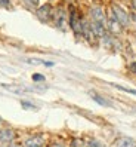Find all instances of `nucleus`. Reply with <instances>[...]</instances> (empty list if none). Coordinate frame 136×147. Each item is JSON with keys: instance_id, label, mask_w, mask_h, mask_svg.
<instances>
[{"instance_id": "16", "label": "nucleus", "mask_w": 136, "mask_h": 147, "mask_svg": "<svg viewBox=\"0 0 136 147\" xmlns=\"http://www.w3.org/2000/svg\"><path fill=\"white\" fill-rule=\"evenodd\" d=\"M25 3L31 7H37L39 6V0H25Z\"/></svg>"}, {"instance_id": "11", "label": "nucleus", "mask_w": 136, "mask_h": 147, "mask_svg": "<svg viewBox=\"0 0 136 147\" xmlns=\"http://www.w3.org/2000/svg\"><path fill=\"white\" fill-rule=\"evenodd\" d=\"M135 141L132 140V138H129V137H121L120 140L117 141V144H115V147H135Z\"/></svg>"}, {"instance_id": "2", "label": "nucleus", "mask_w": 136, "mask_h": 147, "mask_svg": "<svg viewBox=\"0 0 136 147\" xmlns=\"http://www.w3.org/2000/svg\"><path fill=\"white\" fill-rule=\"evenodd\" d=\"M113 15H114V18L121 25H127V24H129V15H127L120 6H117V5L113 6Z\"/></svg>"}, {"instance_id": "6", "label": "nucleus", "mask_w": 136, "mask_h": 147, "mask_svg": "<svg viewBox=\"0 0 136 147\" xmlns=\"http://www.w3.org/2000/svg\"><path fill=\"white\" fill-rule=\"evenodd\" d=\"M90 12H92V18L95 22H101V24L105 22V15H104L101 7H92Z\"/></svg>"}, {"instance_id": "4", "label": "nucleus", "mask_w": 136, "mask_h": 147, "mask_svg": "<svg viewBox=\"0 0 136 147\" xmlns=\"http://www.w3.org/2000/svg\"><path fill=\"white\" fill-rule=\"evenodd\" d=\"M45 144V138L43 137H30L24 141V146L25 147H43Z\"/></svg>"}, {"instance_id": "18", "label": "nucleus", "mask_w": 136, "mask_h": 147, "mask_svg": "<svg viewBox=\"0 0 136 147\" xmlns=\"http://www.w3.org/2000/svg\"><path fill=\"white\" fill-rule=\"evenodd\" d=\"M0 123H2V119H0Z\"/></svg>"}, {"instance_id": "12", "label": "nucleus", "mask_w": 136, "mask_h": 147, "mask_svg": "<svg viewBox=\"0 0 136 147\" xmlns=\"http://www.w3.org/2000/svg\"><path fill=\"white\" fill-rule=\"evenodd\" d=\"M111 86H114V88H117L118 91H123V92H127V94H133V95H136V89H130V88H126V86L117 85V83H111Z\"/></svg>"}, {"instance_id": "17", "label": "nucleus", "mask_w": 136, "mask_h": 147, "mask_svg": "<svg viewBox=\"0 0 136 147\" xmlns=\"http://www.w3.org/2000/svg\"><path fill=\"white\" fill-rule=\"evenodd\" d=\"M129 68H130L132 73H136V63H132V64L129 65Z\"/></svg>"}, {"instance_id": "7", "label": "nucleus", "mask_w": 136, "mask_h": 147, "mask_svg": "<svg viewBox=\"0 0 136 147\" xmlns=\"http://www.w3.org/2000/svg\"><path fill=\"white\" fill-rule=\"evenodd\" d=\"M121 27H123V25L114 18V15H111V18L108 20V28H109V31L117 34V33H120V31H121Z\"/></svg>"}, {"instance_id": "14", "label": "nucleus", "mask_w": 136, "mask_h": 147, "mask_svg": "<svg viewBox=\"0 0 136 147\" xmlns=\"http://www.w3.org/2000/svg\"><path fill=\"white\" fill-rule=\"evenodd\" d=\"M86 147H101V143L96 141V140H89L86 143Z\"/></svg>"}, {"instance_id": "1", "label": "nucleus", "mask_w": 136, "mask_h": 147, "mask_svg": "<svg viewBox=\"0 0 136 147\" xmlns=\"http://www.w3.org/2000/svg\"><path fill=\"white\" fill-rule=\"evenodd\" d=\"M70 24H71V28L74 30V33L83 31V21L80 20V15L74 7H71V12H70Z\"/></svg>"}, {"instance_id": "3", "label": "nucleus", "mask_w": 136, "mask_h": 147, "mask_svg": "<svg viewBox=\"0 0 136 147\" xmlns=\"http://www.w3.org/2000/svg\"><path fill=\"white\" fill-rule=\"evenodd\" d=\"M37 15H39V18L46 22L49 21L50 18H53V11H52V6L50 5H45V6H40L39 9H37Z\"/></svg>"}, {"instance_id": "8", "label": "nucleus", "mask_w": 136, "mask_h": 147, "mask_svg": "<svg viewBox=\"0 0 136 147\" xmlns=\"http://www.w3.org/2000/svg\"><path fill=\"white\" fill-rule=\"evenodd\" d=\"M15 138V132L12 129H5V131H0V141H5V143H9Z\"/></svg>"}, {"instance_id": "15", "label": "nucleus", "mask_w": 136, "mask_h": 147, "mask_svg": "<svg viewBox=\"0 0 136 147\" xmlns=\"http://www.w3.org/2000/svg\"><path fill=\"white\" fill-rule=\"evenodd\" d=\"M21 104H22V107H24V109H30V110H37V107H36V106H33V104H30V102H25V101H22Z\"/></svg>"}, {"instance_id": "13", "label": "nucleus", "mask_w": 136, "mask_h": 147, "mask_svg": "<svg viewBox=\"0 0 136 147\" xmlns=\"http://www.w3.org/2000/svg\"><path fill=\"white\" fill-rule=\"evenodd\" d=\"M33 80H34V82H43V80H45V76L40 74V73H34V74H33Z\"/></svg>"}, {"instance_id": "19", "label": "nucleus", "mask_w": 136, "mask_h": 147, "mask_svg": "<svg viewBox=\"0 0 136 147\" xmlns=\"http://www.w3.org/2000/svg\"><path fill=\"white\" fill-rule=\"evenodd\" d=\"M135 147H136V144H135Z\"/></svg>"}, {"instance_id": "9", "label": "nucleus", "mask_w": 136, "mask_h": 147, "mask_svg": "<svg viewBox=\"0 0 136 147\" xmlns=\"http://www.w3.org/2000/svg\"><path fill=\"white\" fill-rule=\"evenodd\" d=\"M25 61L28 64H37V65H45V67H53L55 65L52 61H45V59H40V58H27Z\"/></svg>"}, {"instance_id": "5", "label": "nucleus", "mask_w": 136, "mask_h": 147, "mask_svg": "<svg viewBox=\"0 0 136 147\" xmlns=\"http://www.w3.org/2000/svg\"><path fill=\"white\" fill-rule=\"evenodd\" d=\"M90 28H92V31H93V34H95V36L105 37V33H107L105 24H101V22H95V21H93L92 25H90Z\"/></svg>"}, {"instance_id": "10", "label": "nucleus", "mask_w": 136, "mask_h": 147, "mask_svg": "<svg viewBox=\"0 0 136 147\" xmlns=\"http://www.w3.org/2000/svg\"><path fill=\"white\" fill-rule=\"evenodd\" d=\"M89 95H90V97L98 102V104H101V106H104V107H109V106H111V102H108L104 97H101V95H99V94H96V92L90 91V92H89Z\"/></svg>"}]
</instances>
